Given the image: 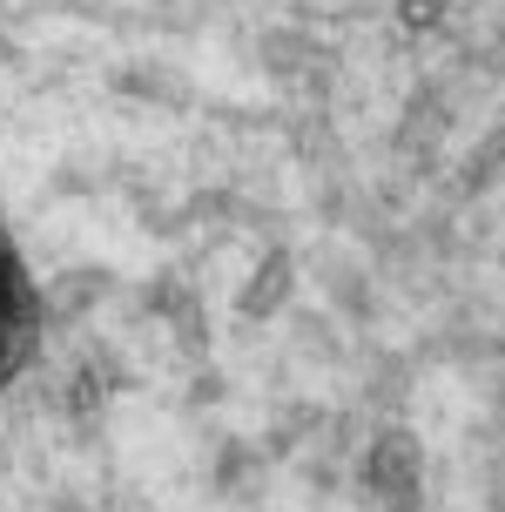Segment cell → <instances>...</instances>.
<instances>
[{
  "mask_svg": "<svg viewBox=\"0 0 505 512\" xmlns=\"http://www.w3.org/2000/svg\"><path fill=\"white\" fill-rule=\"evenodd\" d=\"M27 351H34V283L14 236L0 230V384L27 364Z\"/></svg>",
  "mask_w": 505,
  "mask_h": 512,
  "instance_id": "1",
  "label": "cell"
}]
</instances>
